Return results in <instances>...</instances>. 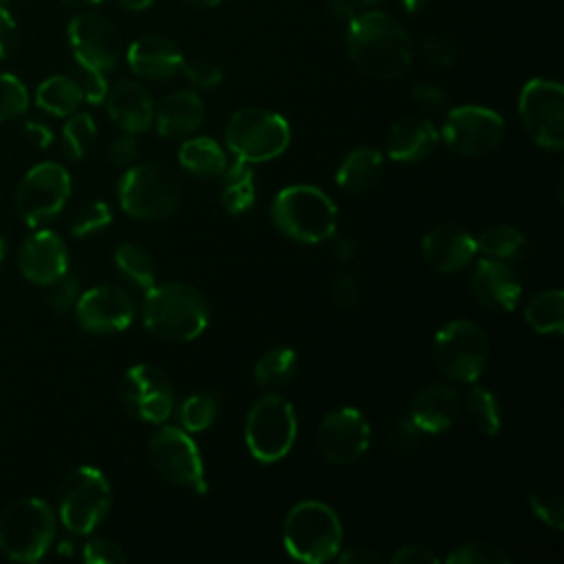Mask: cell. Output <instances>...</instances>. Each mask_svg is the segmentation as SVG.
Listing matches in <instances>:
<instances>
[{
  "mask_svg": "<svg viewBox=\"0 0 564 564\" xmlns=\"http://www.w3.org/2000/svg\"><path fill=\"white\" fill-rule=\"evenodd\" d=\"M346 51L352 64L368 77L394 79L412 64V42L397 18L386 11H364L350 18Z\"/></svg>",
  "mask_w": 564,
  "mask_h": 564,
  "instance_id": "1",
  "label": "cell"
},
{
  "mask_svg": "<svg viewBox=\"0 0 564 564\" xmlns=\"http://www.w3.org/2000/svg\"><path fill=\"white\" fill-rule=\"evenodd\" d=\"M141 319L145 330L161 341H192L207 328L209 304L187 282H161L145 291Z\"/></svg>",
  "mask_w": 564,
  "mask_h": 564,
  "instance_id": "2",
  "label": "cell"
},
{
  "mask_svg": "<svg viewBox=\"0 0 564 564\" xmlns=\"http://www.w3.org/2000/svg\"><path fill=\"white\" fill-rule=\"evenodd\" d=\"M273 227L304 245L326 242L337 231V205L315 185H289L275 194L269 207Z\"/></svg>",
  "mask_w": 564,
  "mask_h": 564,
  "instance_id": "3",
  "label": "cell"
},
{
  "mask_svg": "<svg viewBox=\"0 0 564 564\" xmlns=\"http://www.w3.org/2000/svg\"><path fill=\"white\" fill-rule=\"evenodd\" d=\"M284 549L291 557L308 564L335 560L341 549L344 529L337 511L322 500L293 505L282 524Z\"/></svg>",
  "mask_w": 564,
  "mask_h": 564,
  "instance_id": "4",
  "label": "cell"
},
{
  "mask_svg": "<svg viewBox=\"0 0 564 564\" xmlns=\"http://www.w3.org/2000/svg\"><path fill=\"white\" fill-rule=\"evenodd\" d=\"M181 181L163 163L143 161L126 167L117 185L121 209L137 220H163L181 203Z\"/></svg>",
  "mask_w": 564,
  "mask_h": 564,
  "instance_id": "5",
  "label": "cell"
},
{
  "mask_svg": "<svg viewBox=\"0 0 564 564\" xmlns=\"http://www.w3.org/2000/svg\"><path fill=\"white\" fill-rule=\"evenodd\" d=\"M57 520L48 502L20 498L0 513V551L15 562H37L55 542Z\"/></svg>",
  "mask_w": 564,
  "mask_h": 564,
  "instance_id": "6",
  "label": "cell"
},
{
  "mask_svg": "<svg viewBox=\"0 0 564 564\" xmlns=\"http://www.w3.org/2000/svg\"><path fill=\"white\" fill-rule=\"evenodd\" d=\"M297 436V419L291 401L278 392H267L253 401L245 421V443L258 463L282 460Z\"/></svg>",
  "mask_w": 564,
  "mask_h": 564,
  "instance_id": "7",
  "label": "cell"
},
{
  "mask_svg": "<svg viewBox=\"0 0 564 564\" xmlns=\"http://www.w3.org/2000/svg\"><path fill=\"white\" fill-rule=\"evenodd\" d=\"M432 359L445 379L476 383L489 361V337L471 319H452L436 330Z\"/></svg>",
  "mask_w": 564,
  "mask_h": 564,
  "instance_id": "8",
  "label": "cell"
},
{
  "mask_svg": "<svg viewBox=\"0 0 564 564\" xmlns=\"http://www.w3.org/2000/svg\"><path fill=\"white\" fill-rule=\"evenodd\" d=\"M112 502L110 482L101 469L82 465L68 471L57 489V516L75 535L93 533L108 516Z\"/></svg>",
  "mask_w": 564,
  "mask_h": 564,
  "instance_id": "9",
  "label": "cell"
},
{
  "mask_svg": "<svg viewBox=\"0 0 564 564\" xmlns=\"http://www.w3.org/2000/svg\"><path fill=\"white\" fill-rule=\"evenodd\" d=\"M291 141L286 119L267 108H240L225 128V143L236 159L245 163H262L280 156Z\"/></svg>",
  "mask_w": 564,
  "mask_h": 564,
  "instance_id": "10",
  "label": "cell"
},
{
  "mask_svg": "<svg viewBox=\"0 0 564 564\" xmlns=\"http://www.w3.org/2000/svg\"><path fill=\"white\" fill-rule=\"evenodd\" d=\"M524 132L544 150L564 148V88L555 79H529L518 97Z\"/></svg>",
  "mask_w": 564,
  "mask_h": 564,
  "instance_id": "11",
  "label": "cell"
},
{
  "mask_svg": "<svg viewBox=\"0 0 564 564\" xmlns=\"http://www.w3.org/2000/svg\"><path fill=\"white\" fill-rule=\"evenodd\" d=\"M70 176L64 165L44 161L33 165L15 189V212L29 227H42L53 220L68 203Z\"/></svg>",
  "mask_w": 564,
  "mask_h": 564,
  "instance_id": "12",
  "label": "cell"
},
{
  "mask_svg": "<svg viewBox=\"0 0 564 564\" xmlns=\"http://www.w3.org/2000/svg\"><path fill=\"white\" fill-rule=\"evenodd\" d=\"M148 456L159 476L167 482L198 494L207 491L205 465L198 445L192 441L189 432L176 425H159L148 445Z\"/></svg>",
  "mask_w": 564,
  "mask_h": 564,
  "instance_id": "13",
  "label": "cell"
},
{
  "mask_svg": "<svg viewBox=\"0 0 564 564\" xmlns=\"http://www.w3.org/2000/svg\"><path fill=\"white\" fill-rule=\"evenodd\" d=\"M505 137V119L485 106L465 104L445 115L441 139L460 156H482Z\"/></svg>",
  "mask_w": 564,
  "mask_h": 564,
  "instance_id": "14",
  "label": "cell"
},
{
  "mask_svg": "<svg viewBox=\"0 0 564 564\" xmlns=\"http://www.w3.org/2000/svg\"><path fill=\"white\" fill-rule=\"evenodd\" d=\"M119 397L123 408L145 423L163 425L174 412L172 381L152 364L130 366L121 379Z\"/></svg>",
  "mask_w": 564,
  "mask_h": 564,
  "instance_id": "15",
  "label": "cell"
},
{
  "mask_svg": "<svg viewBox=\"0 0 564 564\" xmlns=\"http://www.w3.org/2000/svg\"><path fill=\"white\" fill-rule=\"evenodd\" d=\"M68 44L77 66L108 73L121 57V35L101 13L86 11L68 22Z\"/></svg>",
  "mask_w": 564,
  "mask_h": 564,
  "instance_id": "16",
  "label": "cell"
},
{
  "mask_svg": "<svg viewBox=\"0 0 564 564\" xmlns=\"http://www.w3.org/2000/svg\"><path fill=\"white\" fill-rule=\"evenodd\" d=\"M317 452L333 465L359 460L370 445V423L355 408L330 410L315 434Z\"/></svg>",
  "mask_w": 564,
  "mask_h": 564,
  "instance_id": "17",
  "label": "cell"
},
{
  "mask_svg": "<svg viewBox=\"0 0 564 564\" xmlns=\"http://www.w3.org/2000/svg\"><path fill=\"white\" fill-rule=\"evenodd\" d=\"M77 324L93 335H110L126 330L137 313L134 300L119 286H93L79 293L75 302Z\"/></svg>",
  "mask_w": 564,
  "mask_h": 564,
  "instance_id": "18",
  "label": "cell"
},
{
  "mask_svg": "<svg viewBox=\"0 0 564 564\" xmlns=\"http://www.w3.org/2000/svg\"><path fill=\"white\" fill-rule=\"evenodd\" d=\"M469 291L474 300L496 313H509L522 297V284L511 264L498 258H482L469 275Z\"/></svg>",
  "mask_w": 564,
  "mask_h": 564,
  "instance_id": "19",
  "label": "cell"
},
{
  "mask_svg": "<svg viewBox=\"0 0 564 564\" xmlns=\"http://www.w3.org/2000/svg\"><path fill=\"white\" fill-rule=\"evenodd\" d=\"M20 273L37 286H48L68 271V251L59 234L51 229L33 231L18 251Z\"/></svg>",
  "mask_w": 564,
  "mask_h": 564,
  "instance_id": "20",
  "label": "cell"
},
{
  "mask_svg": "<svg viewBox=\"0 0 564 564\" xmlns=\"http://www.w3.org/2000/svg\"><path fill=\"white\" fill-rule=\"evenodd\" d=\"M476 238L456 223L432 227L421 240L423 260L438 273L463 271L476 258Z\"/></svg>",
  "mask_w": 564,
  "mask_h": 564,
  "instance_id": "21",
  "label": "cell"
},
{
  "mask_svg": "<svg viewBox=\"0 0 564 564\" xmlns=\"http://www.w3.org/2000/svg\"><path fill=\"white\" fill-rule=\"evenodd\" d=\"M104 101L110 121L123 132L139 134L152 128L154 99L143 84L134 79H121L108 88Z\"/></svg>",
  "mask_w": 564,
  "mask_h": 564,
  "instance_id": "22",
  "label": "cell"
},
{
  "mask_svg": "<svg viewBox=\"0 0 564 564\" xmlns=\"http://www.w3.org/2000/svg\"><path fill=\"white\" fill-rule=\"evenodd\" d=\"M410 421L423 434H438L460 416V392L452 383H430L410 403Z\"/></svg>",
  "mask_w": 564,
  "mask_h": 564,
  "instance_id": "23",
  "label": "cell"
},
{
  "mask_svg": "<svg viewBox=\"0 0 564 564\" xmlns=\"http://www.w3.org/2000/svg\"><path fill=\"white\" fill-rule=\"evenodd\" d=\"M126 59L141 79L163 82L181 70L183 53L178 44L165 35H143L128 46Z\"/></svg>",
  "mask_w": 564,
  "mask_h": 564,
  "instance_id": "24",
  "label": "cell"
},
{
  "mask_svg": "<svg viewBox=\"0 0 564 564\" xmlns=\"http://www.w3.org/2000/svg\"><path fill=\"white\" fill-rule=\"evenodd\" d=\"M205 119V104L194 90H174L154 104V121L159 137L187 139Z\"/></svg>",
  "mask_w": 564,
  "mask_h": 564,
  "instance_id": "25",
  "label": "cell"
},
{
  "mask_svg": "<svg viewBox=\"0 0 564 564\" xmlns=\"http://www.w3.org/2000/svg\"><path fill=\"white\" fill-rule=\"evenodd\" d=\"M441 134L436 126L423 117H405L388 130L386 150L397 163H421L438 145Z\"/></svg>",
  "mask_w": 564,
  "mask_h": 564,
  "instance_id": "26",
  "label": "cell"
},
{
  "mask_svg": "<svg viewBox=\"0 0 564 564\" xmlns=\"http://www.w3.org/2000/svg\"><path fill=\"white\" fill-rule=\"evenodd\" d=\"M383 172V154L375 148H357L344 156L335 172L337 185L348 194L370 189Z\"/></svg>",
  "mask_w": 564,
  "mask_h": 564,
  "instance_id": "27",
  "label": "cell"
},
{
  "mask_svg": "<svg viewBox=\"0 0 564 564\" xmlns=\"http://www.w3.org/2000/svg\"><path fill=\"white\" fill-rule=\"evenodd\" d=\"M181 167L196 178H218L227 167V154L209 137H187L178 148Z\"/></svg>",
  "mask_w": 564,
  "mask_h": 564,
  "instance_id": "28",
  "label": "cell"
},
{
  "mask_svg": "<svg viewBox=\"0 0 564 564\" xmlns=\"http://www.w3.org/2000/svg\"><path fill=\"white\" fill-rule=\"evenodd\" d=\"M220 178H223V189H220L223 209L231 216H240L249 212L256 203V178H253L251 163L236 159L234 163H227Z\"/></svg>",
  "mask_w": 564,
  "mask_h": 564,
  "instance_id": "29",
  "label": "cell"
},
{
  "mask_svg": "<svg viewBox=\"0 0 564 564\" xmlns=\"http://www.w3.org/2000/svg\"><path fill=\"white\" fill-rule=\"evenodd\" d=\"M82 99L77 79L68 75H51L35 90V104L53 117H68L77 112Z\"/></svg>",
  "mask_w": 564,
  "mask_h": 564,
  "instance_id": "30",
  "label": "cell"
},
{
  "mask_svg": "<svg viewBox=\"0 0 564 564\" xmlns=\"http://www.w3.org/2000/svg\"><path fill=\"white\" fill-rule=\"evenodd\" d=\"M524 322L540 335H562L564 293L560 289H546L535 293L524 306Z\"/></svg>",
  "mask_w": 564,
  "mask_h": 564,
  "instance_id": "31",
  "label": "cell"
},
{
  "mask_svg": "<svg viewBox=\"0 0 564 564\" xmlns=\"http://www.w3.org/2000/svg\"><path fill=\"white\" fill-rule=\"evenodd\" d=\"M460 414L485 436H496L502 425V414L498 399L482 386L471 383V388L460 394Z\"/></svg>",
  "mask_w": 564,
  "mask_h": 564,
  "instance_id": "32",
  "label": "cell"
},
{
  "mask_svg": "<svg viewBox=\"0 0 564 564\" xmlns=\"http://www.w3.org/2000/svg\"><path fill=\"white\" fill-rule=\"evenodd\" d=\"M297 368V355L293 348L275 346L258 357L253 366V379L260 388H280L284 386Z\"/></svg>",
  "mask_w": 564,
  "mask_h": 564,
  "instance_id": "33",
  "label": "cell"
},
{
  "mask_svg": "<svg viewBox=\"0 0 564 564\" xmlns=\"http://www.w3.org/2000/svg\"><path fill=\"white\" fill-rule=\"evenodd\" d=\"M115 264L132 284H137L143 291L156 284L154 258L141 245H134V242L119 245L115 251Z\"/></svg>",
  "mask_w": 564,
  "mask_h": 564,
  "instance_id": "34",
  "label": "cell"
},
{
  "mask_svg": "<svg viewBox=\"0 0 564 564\" xmlns=\"http://www.w3.org/2000/svg\"><path fill=\"white\" fill-rule=\"evenodd\" d=\"M178 427L189 434L205 432L218 416V399L212 392H194L176 410Z\"/></svg>",
  "mask_w": 564,
  "mask_h": 564,
  "instance_id": "35",
  "label": "cell"
},
{
  "mask_svg": "<svg viewBox=\"0 0 564 564\" xmlns=\"http://www.w3.org/2000/svg\"><path fill=\"white\" fill-rule=\"evenodd\" d=\"M97 137L95 119L88 112L68 115L62 128V152L70 161H79L93 145Z\"/></svg>",
  "mask_w": 564,
  "mask_h": 564,
  "instance_id": "36",
  "label": "cell"
},
{
  "mask_svg": "<svg viewBox=\"0 0 564 564\" xmlns=\"http://www.w3.org/2000/svg\"><path fill=\"white\" fill-rule=\"evenodd\" d=\"M476 247L487 258L507 260V258H513L524 247V236L513 225H494L476 238Z\"/></svg>",
  "mask_w": 564,
  "mask_h": 564,
  "instance_id": "37",
  "label": "cell"
},
{
  "mask_svg": "<svg viewBox=\"0 0 564 564\" xmlns=\"http://www.w3.org/2000/svg\"><path fill=\"white\" fill-rule=\"evenodd\" d=\"M445 562L447 564H509L511 557L502 546L494 542L471 540L452 549L445 555Z\"/></svg>",
  "mask_w": 564,
  "mask_h": 564,
  "instance_id": "38",
  "label": "cell"
},
{
  "mask_svg": "<svg viewBox=\"0 0 564 564\" xmlns=\"http://www.w3.org/2000/svg\"><path fill=\"white\" fill-rule=\"evenodd\" d=\"M112 223L110 205L104 200L84 203L70 218V234L77 238H88Z\"/></svg>",
  "mask_w": 564,
  "mask_h": 564,
  "instance_id": "39",
  "label": "cell"
},
{
  "mask_svg": "<svg viewBox=\"0 0 564 564\" xmlns=\"http://www.w3.org/2000/svg\"><path fill=\"white\" fill-rule=\"evenodd\" d=\"M29 108V90L20 77L0 73V123L24 115Z\"/></svg>",
  "mask_w": 564,
  "mask_h": 564,
  "instance_id": "40",
  "label": "cell"
},
{
  "mask_svg": "<svg viewBox=\"0 0 564 564\" xmlns=\"http://www.w3.org/2000/svg\"><path fill=\"white\" fill-rule=\"evenodd\" d=\"M529 507L538 520H542L549 529L562 531L564 529V505L557 491H531Z\"/></svg>",
  "mask_w": 564,
  "mask_h": 564,
  "instance_id": "41",
  "label": "cell"
},
{
  "mask_svg": "<svg viewBox=\"0 0 564 564\" xmlns=\"http://www.w3.org/2000/svg\"><path fill=\"white\" fill-rule=\"evenodd\" d=\"M181 70L198 88H214L223 82V68L207 57H183Z\"/></svg>",
  "mask_w": 564,
  "mask_h": 564,
  "instance_id": "42",
  "label": "cell"
},
{
  "mask_svg": "<svg viewBox=\"0 0 564 564\" xmlns=\"http://www.w3.org/2000/svg\"><path fill=\"white\" fill-rule=\"evenodd\" d=\"M77 297H79V282H77V278H73L68 273H64L62 278H57L55 282L48 284L46 302L53 311L64 313V311L73 308Z\"/></svg>",
  "mask_w": 564,
  "mask_h": 564,
  "instance_id": "43",
  "label": "cell"
},
{
  "mask_svg": "<svg viewBox=\"0 0 564 564\" xmlns=\"http://www.w3.org/2000/svg\"><path fill=\"white\" fill-rule=\"evenodd\" d=\"M84 560L88 564H123L126 562V553L123 549L108 540V538H93L84 544V551H82Z\"/></svg>",
  "mask_w": 564,
  "mask_h": 564,
  "instance_id": "44",
  "label": "cell"
},
{
  "mask_svg": "<svg viewBox=\"0 0 564 564\" xmlns=\"http://www.w3.org/2000/svg\"><path fill=\"white\" fill-rule=\"evenodd\" d=\"M421 438H423V432L408 419H401L392 425L390 430V445L394 447V452L399 454H410L414 452L419 445H421Z\"/></svg>",
  "mask_w": 564,
  "mask_h": 564,
  "instance_id": "45",
  "label": "cell"
},
{
  "mask_svg": "<svg viewBox=\"0 0 564 564\" xmlns=\"http://www.w3.org/2000/svg\"><path fill=\"white\" fill-rule=\"evenodd\" d=\"M421 53L423 57L432 64V66H441V68H447L456 62V48L443 40V37H436V35H430L421 42Z\"/></svg>",
  "mask_w": 564,
  "mask_h": 564,
  "instance_id": "46",
  "label": "cell"
},
{
  "mask_svg": "<svg viewBox=\"0 0 564 564\" xmlns=\"http://www.w3.org/2000/svg\"><path fill=\"white\" fill-rule=\"evenodd\" d=\"M79 88H82V97L88 104H101L106 99L108 93V82H106V73L93 70V68H82L79 66V79H77Z\"/></svg>",
  "mask_w": 564,
  "mask_h": 564,
  "instance_id": "47",
  "label": "cell"
},
{
  "mask_svg": "<svg viewBox=\"0 0 564 564\" xmlns=\"http://www.w3.org/2000/svg\"><path fill=\"white\" fill-rule=\"evenodd\" d=\"M328 297L337 308H352L357 304L359 297V289L352 275L348 273H339L333 278L330 286H328Z\"/></svg>",
  "mask_w": 564,
  "mask_h": 564,
  "instance_id": "48",
  "label": "cell"
},
{
  "mask_svg": "<svg viewBox=\"0 0 564 564\" xmlns=\"http://www.w3.org/2000/svg\"><path fill=\"white\" fill-rule=\"evenodd\" d=\"M137 156H139V145H137V139L134 134H119L112 143H110V161L117 165V167H130L137 163Z\"/></svg>",
  "mask_w": 564,
  "mask_h": 564,
  "instance_id": "49",
  "label": "cell"
},
{
  "mask_svg": "<svg viewBox=\"0 0 564 564\" xmlns=\"http://www.w3.org/2000/svg\"><path fill=\"white\" fill-rule=\"evenodd\" d=\"M390 562H394V564H436L438 555L425 544H405V546H399L390 555Z\"/></svg>",
  "mask_w": 564,
  "mask_h": 564,
  "instance_id": "50",
  "label": "cell"
},
{
  "mask_svg": "<svg viewBox=\"0 0 564 564\" xmlns=\"http://www.w3.org/2000/svg\"><path fill=\"white\" fill-rule=\"evenodd\" d=\"M18 44V22L9 9L0 4V59L9 57Z\"/></svg>",
  "mask_w": 564,
  "mask_h": 564,
  "instance_id": "51",
  "label": "cell"
},
{
  "mask_svg": "<svg viewBox=\"0 0 564 564\" xmlns=\"http://www.w3.org/2000/svg\"><path fill=\"white\" fill-rule=\"evenodd\" d=\"M412 97L425 110H441L447 104L445 93L434 84H416L412 90Z\"/></svg>",
  "mask_w": 564,
  "mask_h": 564,
  "instance_id": "52",
  "label": "cell"
},
{
  "mask_svg": "<svg viewBox=\"0 0 564 564\" xmlns=\"http://www.w3.org/2000/svg\"><path fill=\"white\" fill-rule=\"evenodd\" d=\"M335 560H339L344 564H379V562H383V555H379L377 551H370L366 546H355L344 553H337Z\"/></svg>",
  "mask_w": 564,
  "mask_h": 564,
  "instance_id": "53",
  "label": "cell"
},
{
  "mask_svg": "<svg viewBox=\"0 0 564 564\" xmlns=\"http://www.w3.org/2000/svg\"><path fill=\"white\" fill-rule=\"evenodd\" d=\"M24 134L29 141H33L37 148H48L53 143V132L48 126L42 121H26L24 123Z\"/></svg>",
  "mask_w": 564,
  "mask_h": 564,
  "instance_id": "54",
  "label": "cell"
},
{
  "mask_svg": "<svg viewBox=\"0 0 564 564\" xmlns=\"http://www.w3.org/2000/svg\"><path fill=\"white\" fill-rule=\"evenodd\" d=\"M335 238V236H333ZM333 253L339 260H350L355 256V242L350 238H335L333 242Z\"/></svg>",
  "mask_w": 564,
  "mask_h": 564,
  "instance_id": "55",
  "label": "cell"
},
{
  "mask_svg": "<svg viewBox=\"0 0 564 564\" xmlns=\"http://www.w3.org/2000/svg\"><path fill=\"white\" fill-rule=\"evenodd\" d=\"M128 11H145L154 4V0H119Z\"/></svg>",
  "mask_w": 564,
  "mask_h": 564,
  "instance_id": "56",
  "label": "cell"
},
{
  "mask_svg": "<svg viewBox=\"0 0 564 564\" xmlns=\"http://www.w3.org/2000/svg\"><path fill=\"white\" fill-rule=\"evenodd\" d=\"M185 2L192 7H198V9H212V7L220 4V0H185Z\"/></svg>",
  "mask_w": 564,
  "mask_h": 564,
  "instance_id": "57",
  "label": "cell"
},
{
  "mask_svg": "<svg viewBox=\"0 0 564 564\" xmlns=\"http://www.w3.org/2000/svg\"><path fill=\"white\" fill-rule=\"evenodd\" d=\"M62 2H66L70 7H90V4H99L104 0H62Z\"/></svg>",
  "mask_w": 564,
  "mask_h": 564,
  "instance_id": "58",
  "label": "cell"
},
{
  "mask_svg": "<svg viewBox=\"0 0 564 564\" xmlns=\"http://www.w3.org/2000/svg\"><path fill=\"white\" fill-rule=\"evenodd\" d=\"M425 0H401V4L408 9V11H416Z\"/></svg>",
  "mask_w": 564,
  "mask_h": 564,
  "instance_id": "59",
  "label": "cell"
},
{
  "mask_svg": "<svg viewBox=\"0 0 564 564\" xmlns=\"http://www.w3.org/2000/svg\"><path fill=\"white\" fill-rule=\"evenodd\" d=\"M2 258H4V238L0 236V262H2Z\"/></svg>",
  "mask_w": 564,
  "mask_h": 564,
  "instance_id": "60",
  "label": "cell"
},
{
  "mask_svg": "<svg viewBox=\"0 0 564 564\" xmlns=\"http://www.w3.org/2000/svg\"><path fill=\"white\" fill-rule=\"evenodd\" d=\"M359 2H366V4H368V2H377V0H359Z\"/></svg>",
  "mask_w": 564,
  "mask_h": 564,
  "instance_id": "61",
  "label": "cell"
},
{
  "mask_svg": "<svg viewBox=\"0 0 564 564\" xmlns=\"http://www.w3.org/2000/svg\"><path fill=\"white\" fill-rule=\"evenodd\" d=\"M0 2H4V0H0Z\"/></svg>",
  "mask_w": 564,
  "mask_h": 564,
  "instance_id": "62",
  "label": "cell"
}]
</instances>
